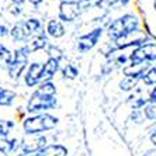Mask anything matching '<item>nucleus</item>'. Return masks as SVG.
<instances>
[{
  "mask_svg": "<svg viewBox=\"0 0 156 156\" xmlns=\"http://www.w3.org/2000/svg\"><path fill=\"white\" fill-rule=\"evenodd\" d=\"M11 59H13V51L7 45L0 42V69H7Z\"/></svg>",
  "mask_w": 156,
  "mask_h": 156,
  "instance_id": "aec40b11",
  "label": "nucleus"
},
{
  "mask_svg": "<svg viewBox=\"0 0 156 156\" xmlns=\"http://www.w3.org/2000/svg\"><path fill=\"white\" fill-rule=\"evenodd\" d=\"M6 37H10V28L6 24H0V41Z\"/></svg>",
  "mask_w": 156,
  "mask_h": 156,
  "instance_id": "c756f323",
  "label": "nucleus"
},
{
  "mask_svg": "<svg viewBox=\"0 0 156 156\" xmlns=\"http://www.w3.org/2000/svg\"><path fill=\"white\" fill-rule=\"evenodd\" d=\"M142 30V21L136 13L128 11L124 13L120 17L113 18L105 27V35L108 37V41L118 42V41L138 33Z\"/></svg>",
  "mask_w": 156,
  "mask_h": 156,
  "instance_id": "f257e3e1",
  "label": "nucleus"
},
{
  "mask_svg": "<svg viewBox=\"0 0 156 156\" xmlns=\"http://www.w3.org/2000/svg\"><path fill=\"white\" fill-rule=\"evenodd\" d=\"M129 63H156V42L149 41L129 51Z\"/></svg>",
  "mask_w": 156,
  "mask_h": 156,
  "instance_id": "0eeeda50",
  "label": "nucleus"
},
{
  "mask_svg": "<svg viewBox=\"0 0 156 156\" xmlns=\"http://www.w3.org/2000/svg\"><path fill=\"white\" fill-rule=\"evenodd\" d=\"M117 69H120V68H118V65L115 63L114 59H105V62L100 68V73H101V76L105 77V76H110L111 73H114Z\"/></svg>",
  "mask_w": 156,
  "mask_h": 156,
  "instance_id": "5701e85b",
  "label": "nucleus"
},
{
  "mask_svg": "<svg viewBox=\"0 0 156 156\" xmlns=\"http://www.w3.org/2000/svg\"><path fill=\"white\" fill-rule=\"evenodd\" d=\"M56 107H58L56 96L47 94V93L35 89L28 97V100H27L26 113L28 115H34V114L48 113L49 110H55Z\"/></svg>",
  "mask_w": 156,
  "mask_h": 156,
  "instance_id": "7ed1b4c3",
  "label": "nucleus"
},
{
  "mask_svg": "<svg viewBox=\"0 0 156 156\" xmlns=\"http://www.w3.org/2000/svg\"><path fill=\"white\" fill-rule=\"evenodd\" d=\"M59 72H61L62 77L66 80H75L79 76V69H77V66H75L73 63H66V65H63Z\"/></svg>",
  "mask_w": 156,
  "mask_h": 156,
  "instance_id": "412c9836",
  "label": "nucleus"
},
{
  "mask_svg": "<svg viewBox=\"0 0 156 156\" xmlns=\"http://www.w3.org/2000/svg\"><path fill=\"white\" fill-rule=\"evenodd\" d=\"M129 121H132V122L136 124V125H142V124H145L148 120H146L144 110H131Z\"/></svg>",
  "mask_w": 156,
  "mask_h": 156,
  "instance_id": "393cba45",
  "label": "nucleus"
},
{
  "mask_svg": "<svg viewBox=\"0 0 156 156\" xmlns=\"http://www.w3.org/2000/svg\"><path fill=\"white\" fill-rule=\"evenodd\" d=\"M69 155V149L66 148L63 144H48L45 148H42L40 152H37L33 156H68Z\"/></svg>",
  "mask_w": 156,
  "mask_h": 156,
  "instance_id": "2eb2a0df",
  "label": "nucleus"
},
{
  "mask_svg": "<svg viewBox=\"0 0 156 156\" xmlns=\"http://www.w3.org/2000/svg\"><path fill=\"white\" fill-rule=\"evenodd\" d=\"M13 4H18V6H23V4L26 3V0H10Z\"/></svg>",
  "mask_w": 156,
  "mask_h": 156,
  "instance_id": "72a5a7b5",
  "label": "nucleus"
},
{
  "mask_svg": "<svg viewBox=\"0 0 156 156\" xmlns=\"http://www.w3.org/2000/svg\"><path fill=\"white\" fill-rule=\"evenodd\" d=\"M144 113H145V117L148 121L156 122V103H149L144 108Z\"/></svg>",
  "mask_w": 156,
  "mask_h": 156,
  "instance_id": "bb28decb",
  "label": "nucleus"
},
{
  "mask_svg": "<svg viewBox=\"0 0 156 156\" xmlns=\"http://www.w3.org/2000/svg\"><path fill=\"white\" fill-rule=\"evenodd\" d=\"M83 11L77 0H61L58 6V20L63 24H72L79 20Z\"/></svg>",
  "mask_w": 156,
  "mask_h": 156,
  "instance_id": "423d86ee",
  "label": "nucleus"
},
{
  "mask_svg": "<svg viewBox=\"0 0 156 156\" xmlns=\"http://www.w3.org/2000/svg\"><path fill=\"white\" fill-rule=\"evenodd\" d=\"M33 52L30 51L28 45H21V47L16 48L13 51V59H11L10 65L7 66V75L9 79L18 80L24 75L30 65V55Z\"/></svg>",
  "mask_w": 156,
  "mask_h": 156,
  "instance_id": "20e7f679",
  "label": "nucleus"
},
{
  "mask_svg": "<svg viewBox=\"0 0 156 156\" xmlns=\"http://www.w3.org/2000/svg\"><path fill=\"white\" fill-rule=\"evenodd\" d=\"M17 94L14 90L0 86V107H11L14 104Z\"/></svg>",
  "mask_w": 156,
  "mask_h": 156,
  "instance_id": "a211bd4d",
  "label": "nucleus"
},
{
  "mask_svg": "<svg viewBox=\"0 0 156 156\" xmlns=\"http://www.w3.org/2000/svg\"><path fill=\"white\" fill-rule=\"evenodd\" d=\"M47 54H48V58H56L62 62V59L65 58V54L62 51L61 48L58 45H55V44H49L47 48Z\"/></svg>",
  "mask_w": 156,
  "mask_h": 156,
  "instance_id": "a878e982",
  "label": "nucleus"
},
{
  "mask_svg": "<svg viewBox=\"0 0 156 156\" xmlns=\"http://www.w3.org/2000/svg\"><path fill=\"white\" fill-rule=\"evenodd\" d=\"M45 34L52 40H61L66 35V27L58 18H51L45 24Z\"/></svg>",
  "mask_w": 156,
  "mask_h": 156,
  "instance_id": "ddd939ff",
  "label": "nucleus"
},
{
  "mask_svg": "<svg viewBox=\"0 0 156 156\" xmlns=\"http://www.w3.org/2000/svg\"><path fill=\"white\" fill-rule=\"evenodd\" d=\"M24 24L28 28V31L31 33V35H38V34L45 33V24L41 18L38 17H28L24 20Z\"/></svg>",
  "mask_w": 156,
  "mask_h": 156,
  "instance_id": "f3484780",
  "label": "nucleus"
},
{
  "mask_svg": "<svg viewBox=\"0 0 156 156\" xmlns=\"http://www.w3.org/2000/svg\"><path fill=\"white\" fill-rule=\"evenodd\" d=\"M104 34H105L104 26H96L93 30L79 35L76 38V51L79 52V54H87V52H90L91 49H94L98 44H100V41H101Z\"/></svg>",
  "mask_w": 156,
  "mask_h": 156,
  "instance_id": "39448f33",
  "label": "nucleus"
},
{
  "mask_svg": "<svg viewBox=\"0 0 156 156\" xmlns=\"http://www.w3.org/2000/svg\"><path fill=\"white\" fill-rule=\"evenodd\" d=\"M148 134H149V141H151L152 146L156 148V122H152V125L148 129Z\"/></svg>",
  "mask_w": 156,
  "mask_h": 156,
  "instance_id": "c85d7f7f",
  "label": "nucleus"
},
{
  "mask_svg": "<svg viewBox=\"0 0 156 156\" xmlns=\"http://www.w3.org/2000/svg\"><path fill=\"white\" fill-rule=\"evenodd\" d=\"M10 14H13V16H20V14H23V6H18V4H13L11 6V9H10Z\"/></svg>",
  "mask_w": 156,
  "mask_h": 156,
  "instance_id": "7c9ffc66",
  "label": "nucleus"
},
{
  "mask_svg": "<svg viewBox=\"0 0 156 156\" xmlns=\"http://www.w3.org/2000/svg\"><path fill=\"white\" fill-rule=\"evenodd\" d=\"M141 83L145 87H148V89H151V87H153L156 84V63H153L148 69V72L145 73V76L142 77Z\"/></svg>",
  "mask_w": 156,
  "mask_h": 156,
  "instance_id": "4be33fe9",
  "label": "nucleus"
},
{
  "mask_svg": "<svg viewBox=\"0 0 156 156\" xmlns=\"http://www.w3.org/2000/svg\"><path fill=\"white\" fill-rule=\"evenodd\" d=\"M148 98L149 103H156V84L148 90Z\"/></svg>",
  "mask_w": 156,
  "mask_h": 156,
  "instance_id": "2f4dec72",
  "label": "nucleus"
},
{
  "mask_svg": "<svg viewBox=\"0 0 156 156\" xmlns=\"http://www.w3.org/2000/svg\"><path fill=\"white\" fill-rule=\"evenodd\" d=\"M139 83H141L139 80L124 76L122 79L120 80V83H118V89H120L121 91H124V93H132V91H135L138 89Z\"/></svg>",
  "mask_w": 156,
  "mask_h": 156,
  "instance_id": "6ab92c4d",
  "label": "nucleus"
},
{
  "mask_svg": "<svg viewBox=\"0 0 156 156\" xmlns=\"http://www.w3.org/2000/svg\"><path fill=\"white\" fill-rule=\"evenodd\" d=\"M61 61L56 58H47L42 63V82H54L56 73L61 70Z\"/></svg>",
  "mask_w": 156,
  "mask_h": 156,
  "instance_id": "f8f14e48",
  "label": "nucleus"
},
{
  "mask_svg": "<svg viewBox=\"0 0 156 156\" xmlns=\"http://www.w3.org/2000/svg\"><path fill=\"white\" fill-rule=\"evenodd\" d=\"M16 127L14 120H2L0 118V136H9Z\"/></svg>",
  "mask_w": 156,
  "mask_h": 156,
  "instance_id": "b1692460",
  "label": "nucleus"
},
{
  "mask_svg": "<svg viewBox=\"0 0 156 156\" xmlns=\"http://www.w3.org/2000/svg\"><path fill=\"white\" fill-rule=\"evenodd\" d=\"M49 37L45 33L42 34H38V35H34L31 40L28 41V48H30V51L33 52H40V51H47V48L48 45H49Z\"/></svg>",
  "mask_w": 156,
  "mask_h": 156,
  "instance_id": "dca6fc26",
  "label": "nucleus"
},
{
  "mask_svg": "<svg viewBox=\"0 0 156 156\" xmlns=\"http://www.w3.org/2000/svg\"><path fill=\"white\" fill-rule=\"evenodd\" d=\"M10 38L13 40V42L21 44V45H27L28 41L33 38L31 33L24 24V20H20L13 24V27L10 28Z\"/></svg>",
  "mask_w": 156,
  "mask_h": 156,
  "instance_id": "9d476101",
  "label": "nucleus"
},
{
  "mask_svg": "<svg viewBox=\"0 0 156 156\" xmlns=\"http://www.w3.org/2000/svg\"><path fill=\"white\" fill-rule=\"evenodd\" d=\"M17 156H33V155H24V153H17Z\"/></svg>",
  "mask_w": 156,
  "mask_h": 156,
  "instance_id": "f704fd0d",
  "label": "nucleus"
},
{
  "mask_svg": "<svg viewBox=\"0 0 156 156\" xmlns=\"http://www.w3.org/2000/svg\"><path fill=\"white\" fill-rule=\"evenodd\" d=\"M26 2H28V3L31 4V6H34V7H40L45 0H26Z\"/></svg>",
  "mask_w": 156,
  "mask_h": 156,
  "instance_id": "473e14b6",
  "label": "nucleus"
},
{
  "mask_svg": "<svg viewBox=\"0 0 156 156\" xmlns=\"http://www.w3.org/2000/svg\"><path fill=\"white\" fill-rule=\"evenodd\" d=\"M152 65L153 63H128L127 66L122 68V73L124 76L132 77V79L142 82V77L145 76V73L148 72V69Z\"/></svg>",
  "mask_w": 156,
  "mask_h": 156,
  "instance_id": "9b49d317",
  "label": "nucleus"
},
{
  "mask_svg": "<svg viewBox=\"0 0 156 156\" xmlns=\"http://www.w3.org/2000/svg\"><path fill=\"white\" fill-rule=\"evenodd\" d=\"M59 125V118L49 113L34 114L23 118L21 129L24 135L34 134H47L49 131H54Z\"/></svg>",
  "mask_w": 156,
  "mask_h": 156,
  "instance_id": "f03ea898",
  "label": "nucleus"
},
{
  "mask_svg": "<svg viewBox=\"0 0 156 156\" xmlns=\"http://www.w3.org/2000/svg\"><path fill=\"white\" fill-rule=\"evenodd\" d=\"M42 63L41 62H30L28 68L23 75V80L26 87H38L42 83Z\"/></svg>",
  "mask_w": 156,
  "mask_h": 156,
  "instance_id": "1a4fd4ad",
  "label": "nucleus"
},
{
  "mask_svg": "<svg viewBox=\"0 0 156 156\" xmlns=\"http://www.w3.org/2000/svg\"><path fill=\"white\" fill-rule=\"evenodd\" d=\"M48 145V138L45 134H34V135H24L20 139V152L24 155H35L42 148Z\"/></svg>",
  "mask_w": 156,
  "mask_h": 156,
  "instance_id": "6e6552de",
  "label": "nucleus"
},
{
  "mask_svg": "<svg viewBox=\"0 0 156 156\" xmlns=\"http://www.w3.org/2000/svg\"><path fill=\"white\" fill-rule=\"evenodd\" d=\"M153 10L156 11V0H153Z\"/></svg>",
  "mask_w": 156,
  "mask_h": 156,
  "instance_id": "c9c22d12",
  "label": "nucleus"
},
{
  "mask_svg": "<svg viewBox=\"0 0 156 156\" xmlns=\"http://www.w3.org/2000/svg\"><path fill=\"white\" fill-rule=\"evenodd\" d=\"M79 2V6L82 9V11H89L90 9H94V3L96 0H77Z\"/></svg>",
  "mask_w": 156,
  "mask_h": 156,
  "instance_id": "cd10ccee",
  "label": "nucleus"
},
{
  "mask_svg": "<svg viewBox=\"0 0 156 156\" xmlns=\"http://www.w3.org/2000/svg\"><path fill=\"white\" fill-rule=\"evenodd\" d=\"M20 152V139L10 136H0V153L3 156H11Z\"/></svg>",
  "mask_w": 156,
  "mask_h": 156,
  "instance_id": "4468645a",
  "label": "nucleus"
}]
</instances>
